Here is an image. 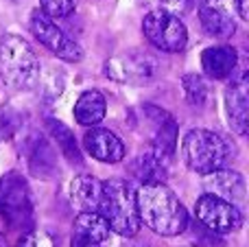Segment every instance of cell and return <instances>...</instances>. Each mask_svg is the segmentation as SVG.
Masks as SVG:
<instances>
[{"label":"cell","instance_id":"f546056e","mask_svg":"<svg viewBox=\"0 0 249 247\" xmlns=\"http://www.w3.org/2000/svg\"><path fill=\"white\" fill-rule=\"evenodd\" d=\"M140 2H146V0H140Z\"/></svg>","mask_w":249,"mask_h":247},{"label":"cell","instance_id":"3957f363","mask_svg":"<svg viewBox=\"0 0 249 247\" xmlns=\"http://www.w3.org/2000/svg\"><path fill=\"white\" fill-rule=\"evenodd\" d=\"M101 214L107 221L109 230L121 236H136L140 232V214H138L136 191L127 179H107L103 182V201Z\"/></svg>","mask_w":249,"mask_h":247},{"label":"cell","instance_id":"4316f807","mask_svg":"<svg viewBox=\"0 0 249 247\" xmlns=\"http://www.w3.org/2000/svg\"><path fill=\"white\" fill-rule=\"evenodd\" d=\"M70 247H105V245L103 243H92V241L79 239V236H72V241H70Z\"/></svg>","mask_w":249,"mask_h":247},{"label":"cell","instance_id":"2e32d148","mask_svg":"<svg viewBox=\"0 0 249 247\" xmlns=\"http://www.w3.org/2000/svg\"><path fill=\"white\" fill-rule=\"evenodd\" d=\"M201 66L210 79H228L238 66V53L232 46H210L203 51Z\"/></svg>","mask_w":249,"mask_h":247},{"label":"cell","instance_id":"e0dca14e","mask_svg":"<svg viewBox=\"0 0 249 247\" xmlns=\"http://www.w3.org/2000/svg\"><path fill=\"white\" fill-rule=\"evenodd\" d=\"M168 162L171 158L158 153L155 149H146L144 153L133 160L131 171L142 184L144 182H164L168 175Z\"/></svg>","mask_w":249,"mask_h":247},{"label":"cell","instance_id":"f1b7e54d","mask_svg":"<svg viewBox=\"0 0 249 247\" xmlns=\"http://www.w3.org/2000/svg\"><path fill=\"white\" fill-rule=\"evenodd\" d=\"M0 247H7V245H2V243H0Z\"/></svg>","mask_w":249,"mask_h":247},{"label":"cell","instance_id":"9c48e42d","mask_svg":"<svg viewBox=\"0 0 249 247\" xmlns=\"http://www.w3.org/2000/svg\"><path fill=\"white\" fill-rule=\"evenodd\" d=\"M236 0H199V22L210 37H232L236 33Z\"/></svg>","mask_w":249,"mask_h":247},{"label":"cell","instance_id":"277c9868","mask_svg":"<svg viewBox=\"0 0 249 247\" xmlns=\"http://www.w3.org/2000/svg\"><path fill=\"white\" fill-rule=\"evenodd\" d=\"M0 74L16 90H29L39 77V61L31 44L20 35L0 37Z\"/></svg>","mask_w":249,"mask_h":247},{"label":"cell","instance_id":"cb8c5ba5","mask_svg":"<svg viewBox=\"0 0 249 247\" xmlns=\"http://www.w3.org/2000/svg\"><path fill=\"white\" fill-rule=\"evenodd\" d=\"M18 247H55V239H53L48 232L44 230H29L22 232L20 241H18Z\"/></svg>","mask_w":249,"mask_h":247},{"label":"cell","instance_id":"9a60e30c","mask_svg":"<svg viewBox=\"0 0 249 247\" xmlns=\"http://www.w3.org/2000/svg\"><path fill=\"white\" fill-rule=\"evenodd\" d=\"M70 201L79 212H99L103 201V182L92 175H77L70 184Z\"/></svg>","mask_w":249,"mask_h":247},{"label":"cell","instance_id":"30bf717a","mask_svg":"<svg viewBox=\"0 0 249 247\" xmlns=\"http://www.w3.org/2000/svg\"><path fill=\"white\" fill-rule=\"evenodd\" d=\"M155 72H158V61L151 55L140 53V51L114 57V59L107 61V66H105V74H107V77L116 79V81H123V83H136V86L151 81V79L155 77Z\"/></svg>","mask_w":249,"mask_h":247},{"label":"cell","instance_id":"8992f818","mask_svg":"<svg viewBox=\"0 0 249 247\" xmlns=\"http://www.w3.org/2000/svg\"><path fill=\"white\" fill-rule=\"evenodd\" d=\"M142 33L155 48L164 53H179L188 44V31L179 16H173L164 9L146 13L142 20Z\"/></svg>","mask_w":249,"mask_h":247},{"label":"cell","instance_id":"5b68a950","mask_svg":"<svg viewBox=\"0 0 249 247\" xmlns=\"http://www.w3.org/2000/svg\"><path fill=\"white\" fill-rule=\"evenodd\" d=\"M0 219L11 230H33V197L22 173L9 171L0 177Z\"/></svg>","mask_w":249,"mask_h":247},{"label":"cell","instance_id":"8fae6325","mask_svg":"<svg viewBox=\"0 0 249 247\" xmlns=\"http://www.w3.org/2000/svg\"><path fill=\"white\" fill-rule=\"evenodd\" d=\"M225 109L230 116V127L238 136H245L249 125V79L245 68L238 70L236 66L234 70L232 83L225 92Z\"/></svg>","mask_w":249,"mask_h":247},{"label":"cell","instance_id":"4fadbf2b","mask_svg":"<svg viewBox=\"0 0 249 247\" xmlns=\"http://www.w3.org/2000/svg\"><path fill=\"white\" fill-rule=\"evenodd\" d=\"M203 186H206L208 193L221 197V199L232 201V204L245 201V197H247L245 177L241 173H236V171H228V169L212 171V173L206 175Z\"/></svg>","mask_w":249,"mask_h":247},{"label":"cell","instance_id":"ffe728a7","mask_svg":"<svg viewBox=\"0 0 249 247\" xmlns=\"http://www.w3.org/2000/svg\"><path fill=\"white\" fill-rule=\"evenodd\" d=\"M109 226L103 219L101 212H81L74 219V228H72V236L79 239L92 241V243H103L109 239Z\"/></svg>","mask_w":249,"mask_h":247},{"label":"cell","instance_id":"6da1fadb","mask_svg":"<svg viewBox=\"0 0 249 247\" xmlns=\"http://www.w3.org/2000/svg\"><path fill=\"white\" fill-rule=\"evenodd\" d=\"M140 223L160 236H179L188 228V212L164 182H144L136 191Z\"/></svg>","mask_w":249,"mask_h":247},{"label":"cell","instance_id":"d6986e66","mask_svg":"<svg viewBox=\"0 0 249 247\" xmlns=\"http://www.w3.org/2000/svg\"><path fill=\"white\" fill-rule=\"evenodd\" d=\"M29 169L42 179H48L57 173V153L51 147V142L42 136L33 138L29 147Z\"/></svg>","mask_w":249,"mask_h":247},{"label":"cell","instance_id":"ba28073f","mask_svg":"<svg viewBox=\"0 0 249 247\" xmlns=\"http://www.w3.org/2000/svg\"><path fill=\"white\" fill-rule=\"evenodd\" d=\"M31 31L37 37V42L42 46H46L53 55H57L59 59L70 61V64H77L83 59V48L74 42L72 37L64 33L59 26L55 24V20L46 18L42 11H33L31 16Z\"/></svg>","mask_w":249,"mask_h":247},{"label":"cell","instance_id":"52a82bcc","mask_svg":"<svg viewBox=\"0 0 249 247\" xmlns=\"http://www.w3.org/2000/svg\"><path fill=\"white\" fill-rule=\"evenodd\" d=\"M195 217L203 228L219 234H230L243 228V214L232 201L221 199V197L206 193L197 199L195 206Z\"/></svg>","mask_w":249,"mask_h":247},{"label":"cell","instance_id":"603a6c76","mask_svg":"<svg viewBox=\"0 0 249 247\" xmlns=\"http://www.w3.org/2000/svg\"><path fill=\"white\" fill-rule=\"evenodd\" d=\"M39 7L51 20H64L74 11V0H39Z\"/></svg>","mask_w":249,"mask_h":247},{"label":"cell","instance_id":"7a4b0ae2","mask_svg":"<svg viewBox=\"0 0 249 247\" xmlns=\"http://www.w3.org/2000/svg\"><path fill=\"white\" fill-rule=\"evenodd\" d=\"M181 158L190 171L208 175L225 169L236 158V147L232 140L210 129H190L181 140Z\"/></svg>","mask_w":249,"mask_h":247},{"label":"cell","instance_id":"d4e9b609","mask_svg":"<svg viewBox=\"0 0 249 247\" xmlns=\"http://www.w3.org/2000/svg\"><path fill=\"white\" fill-rule=\"evenodd\" d=\"M160 4H162L164 11L173 13V16H184L193 9L195 0H160Z\"/></svg>","mask_w":249,"mask_h":247},{"label":"cell","instance_id":"7c38bea8","mask_svg":"<svg viewBox=\"0 0 249 247\" xmlns=\"http://www.w3.org/2000/svg\"><path fill=\"white\" fill-rule=\"evenodd\" d=\"M83 147L94 160L105 162V164H116L124 158V144L114 131L92 127L83 136Z\"/></svg>","mask_w":249,"mask_h":247},{"label":"cell","instance_id":"83f0119b","mask_svg":"<svg viewBox=\"0 0 249 247\" xmlns=\"http://www.w3.org/2000/svg\"><path fill=\"white\" fill-rule=\"evenodd\" d=\"M186 247H197V245H186Z\"/></svg>","mask_w":249,"mask_h":247},{"label":"cell","instance_id":"ac0fdd59","mask_svg":"<svg viewBox=\"0 0 249 247\" xmlns=\"http://www.w3.org/2000/svg\"><path fill=\"white\" fill-rule=\"evenodd\" d=\"M107 101L99 90H88L74 103V121L83 127H96L105 118Z\"/></svg>","mask_w":249,"mask_h":247},{"label":"cell","instance_id":"5bb4252c","mask_svg":"<svg viewBox=\"0 0 249 247\" xmlns=\"http://www.w3.org/2000/svg\"><path fill=\"white\" fill-rule=\"evenodd\" d=\"M144 112L155 127L151 149H155L158 153H162V156H166V158H173L175 147H177V134H179L175 118L168 112L158 109V107H144Z\"/></svg>","mask_w":249,"mask_h":247},{"label":"cell","instance_id":"44dd1931","mask_svg":"<svg viewBox=\"0 0 249 247\" xmlns=\"http://www.w3.org/2000/svg\"><path fill=\"white\" fill-rule=\"evenodd\" d=\"M48 131H51V136L55 138V142H57V147L61 149V153L68 158V162L81 164L83 158H81V151H79V144H77V140H74L72 131H70L64 123L53 121V118L48 121Z\"/></svg>","mask_w":249,"mask_h":247},{"label":"cell","instance_id":"7402d4cb","mask_svg":"<svg viewBox=\"0 0 249 247\" xmlns=\"http://www.w3.org/2000/svg\"><path fill=\"white\" fill-rule=\"evenodd\" d=\"M181 86H184L186 99H188L190 105L203 107V105L208 103V86H206V81H203V77H199V74H184Z\"/></svg>","mask_w":249,"mask_h":247},{"label":"cell","instance_id":"484cf974","mask_svg":"<svg viewBox=\"0 0 249 247\" xmlns=\"http://www.w3.org/2000/svg\"><path fill=\"white\" fill-rule=\"evenodd\" d=\"M236 13L241 20H249V0H236Z\"/></svg>","mask_w":249,"mask_h":247}]
</instances>
